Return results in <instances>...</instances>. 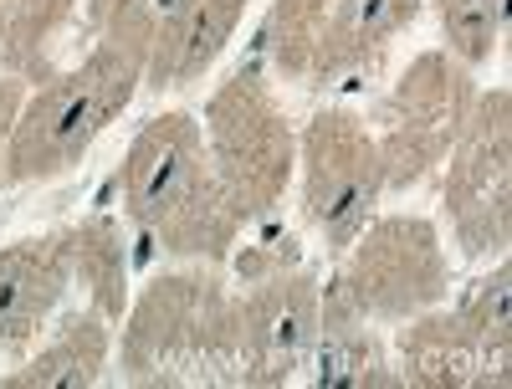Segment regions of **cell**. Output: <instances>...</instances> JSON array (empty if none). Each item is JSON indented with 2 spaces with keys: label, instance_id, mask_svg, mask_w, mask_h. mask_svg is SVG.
<instances>
[{
  "label": "cell",
  "instance_id": "1",
  "mask_svg": "<svg viewBox=\"0 0 512 389\" xmlns=\"http://www.w3.org/2000/svg\"><path fill=\"white\" fill-rule=\"evenodd\" d=\"M185 180H190L185 149H180L175 139H159L154 149H144L139 175H134V185H139V210H144V215H164L169 205L180 200Z\"/></svg>",
  "mask_w": 512,
  "mask_h": 389
}]
</instances>
